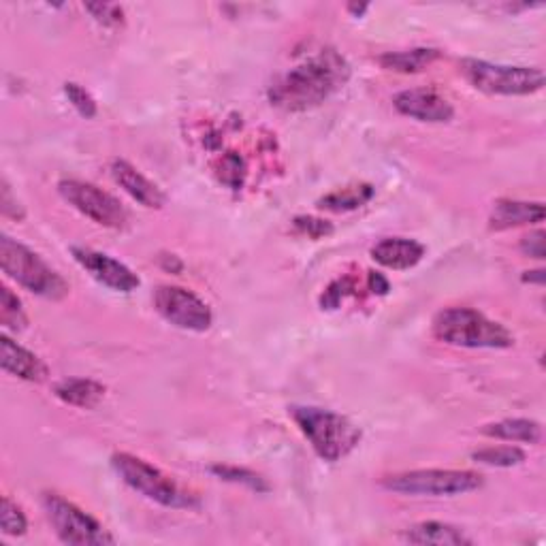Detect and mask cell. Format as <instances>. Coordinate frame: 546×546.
I'll return each mask as SVG.
<instances>
[{
    "instance_id": "1",
    "label": "cell",
    "mask_w": 546,
    "mask_h": 546,
    "mask_svg": "<svg viewBox=\"0 0 546 546\" xmlns=\"http://www.w3.org/2000/svg\"><path fill=\"white\" fill-rule=\"evenodd\" d=\"M350 79L348 60L335 50H323L297 67L288 69L269 88L273 107L284 111L312 109L344 88Z\"/></svg>"
},
{
    "instance_id": "2",
    "label": "cell",
    "mask_w": 546,
    "mask_h": 546,
    "mask_svg": "<svg viewBox=\"0 0 546 546\" xmlns=\"http://www.w3.org/2000/svg\"><path fill=\"white\" fill-rule=\"evenodd\" d=\"M288 414L310 442L314 453L329 463L342 461L361 442V429L346 416L316 406H291Z\"/></svg>"
},
{
    "instance_id": "3",
    "label": "cell",
    "mask_w": 546,
    "mask_h": 546,
    "mask_svg": "<svg viewBox=\"0 0 546 546\" xmlns=\"http://www.w3.org/2000/svg\"><path fill=\"white\" fill-rule=\"evenodd\" d=\"M433 335L448 346L459 348H491L504 350L515 346L512 335L502 323L491 320L474 308H444L431 323Z\"/></svg>"
},
{
    "instance_id": "4",
    "label": "cell",
    "mask_w": 546,
    "mask_h": 546,
    "mask_svg": "<svg viewBox=\"0 0 546 546\" xmlns=\"http://www.w3.org/2000/svg\"><path fill=\"white\" fill-rule=\"evenodd\" d=\"M111 468H114L124 485L160 506L173 510H192L201 506L197 495L182 489L171 476L154 468L146 459L131 453H116L111 457Z\"/></svg>"
},
{
    "instance_id": "5",
    "label": "cell",
    "mask_w": 546,
    "mask_h": 546,
    "mask_svg": "<svg viewBox=\"0 0 546 546\" xmlns=\"http://www.w3.org/2000/svg\"><path fill=\"white\" fill-rule=\"evenodd\" d=\"M0 267L7 273V278L43 299L60 301L71 291L67 280L56 269L47 265L37 252L15 242L9 235L0 237Z\"/></svg>"
},
{
    "instance_id": "6",
    "label": "cell",
    "mask_w": 546,
    "mask_h": 546,
    "mask_svg": "<svg viewBox=\"0 0 546 546\" xmlns=\"http://www.w3.org/2000/svg\"><path fill=\"white\" fill-rule=\"evenodd\" d=\"M380 485L399 495L453 497L478 491L485 485V478L472 470H410L384 476Z\"/></svg>"
},
{
    "instance_id": "7",
    "label": "cell",
    "mask_w": 546,
    "mask_h": 546,
    "mask_svg": "<svg viewBox=\"0 0 546 546\" xmlns=\"http://www.w3.org/2000/svg\"><path fill=\"white\" fill-rule=\"evenodd\" d=\"M461 73L476 90L487 94L529 96L544 88V73L538 67H515V64L465 58L461 62Z\"/></svg>"
},
{
    "instance_id": "8",
    "label": "cell",
    "mask_w": 546,
    "mask_h": 546,
    "mask_svg": "<svg viewBox=\"0 0 546 546\" xmlns=\"http://www.w3.org/2000/svg\"><path fill=\"white\" fill-rule=\"evenodd\" d=\"M43 510L52 523L56 536L64 544L73 546H107L114 544V536L77 504L64 500L58 493H43Z\"/></svg>"
},
{
    "instance_id": "9",
    "label": "cell",
    "mask_w": 546,
    "mask_h": 546,
    "mask_svg": "<svg viewBox=\"0 0 546 546\" xmlns=\"http://www.w3.org/2000/svg\"><path fill=\"white\" fill-rule=\"evenodd\" d=\"M58 192L64 201L94 224H101L105 229L126 227L128 212L124 210V205L103 188L82 180H62L58 184Z\"/></svg>"
},
{
    "instance_id": "10",
    "label": "cell",
    "mask_w": 546,
    "mask_h": 546,
    "mask_svg": "<svg viewBox=\"0 0 546 546\" xmlns=\"http://www.w3.org/2000/svg\"><path fill=\"white\" fill-rule=\"evenodd\" d=\"M152 299L156 312L163 316L169 325L178 329L203 333L214 323L210 305H207L199 295L188 291V288L163 284L156 288Z\"/></svg>"
},
{
    "instance_id": "11",
    "label": "cell",
    "mask_w": 546,
    "mask_h": 546,
    "mask_svg": "<svg viewBox=\"0 0 546 546\" xmlns=\"http://www.w3.org/2000/svg\"><path fill=\"white\" fill-rule=\"evenodd\" d=\"M71 254L79 267L86 269V273H90L99 284L107 286L109 291L133 293L141 286L137 273L131 267L120 263L118 259H114V256L84 246H73Z\"/></svg>"
},
{
    "instance_id": "12",
    "label": "cell",
    "mask_w": 546,
    "mask_h": 546,
    "mask_svg": "<svg viewBox=\"0 0 546 546\" xmlns=\"http://www.w3.org/2000/svg\"><path fill=\"white\" fill-rule=\"evenodd\" d=\"M393 107L401 116L429 124H442L455 116L451 101L431 88H410L399 92L393 96Z\"/></svg>"
},
{
    "instance_id": "13",
    "label": "cell",
    "mask_w": 546,
    "mask_h": 546,
    "mask_svg": "<svg viewBox=\"0 0 546 546\" xmlns=\"http://www.w3.org/2000/svg\"><path fill=\"white\" fill-rule=\"evenodd\" d=\"M109 171L114 182L126 192V195H131L139 205L148 207V210H160V207H165L167 203L165 192L160 190L154 182H150L141 171H137L131 163L116 158L111 160Z\"/></svg>"
},
{
    "instance_id": "14",
    "label": "cell",
    "mask_w": 546,
    "mask_h": 546,
    "mask_svg": "<svg viewBox=\"0 0 546 546\" xmlns=\"http://www.w3.org/2000/svg\"><path fill=\"white\" fill-rule=\"evenodd\" d=\"M0 365L7 374L22 378L26 382H45L50 372H47V365L35 355V352H30L28 348H24L22 344L13 342L9 335L0 337Z\"/></svg>"
},
{
    "instance_id": "15",
    "label": "cell",
    "mask_w": 546,
    "mask_h": 546,
    "mask_svg": "<svg viewBox=\"0 0 546 546\" xmlns=\"http://www.w3.org/2000/svg\"><path fill=\"white\" fill-rule=\"evenodd\" d=\"M425 256V246L408 237H384L372 248V259L393 271H406L419 265Z\"/></svg>"
},
{
    "instance_id": "16",
    "label": "cell",
    "mask_w": 546,
    "mask_h": 546,
    "mask_svg": "<svg viewBox=\"0 0 546 546\" xmlns=\"http://www.w3.org/2000/svg\"><path fill=\"white\" fill-rule=\"evenodd\" d=\"M544 222V205L540 201H517V199H500L493 203L489 214L491 231H508L525 224Z\"/></svg>"
},
{
    "instance_id": "17",
    "label": "cell",
    "mask_w": 546,
    "mask_h": 546,
    "mask_svg": "<svg viewBox=\"0 0 546 546\" xmlns=\"http://www.w3.org/2000/svg\"><path fill=\"white\" fill-rule=\"evenodd\" d=\"M404 540L410 544L431 546H470L474 540L461 527L442 521H421L410 525L404 532Z\"/></svg>"
},
{
    "instance_id": "18",
    "label": "cell",
    "mask_w": 546,
    "mask_h": 546,
    "mask_svg": "<svg viewBox=\"0 0 546 546\" xmlns=\"http://www.w3.org/2000/svg\"><path fill=\"white\" fill-rule=\"evenodd\" d=\"M105 393L107 389L103 387V384L90 378H64L56 382L54 387V395L62 401V404L84 408V410L99 406Z\"/></svg>"
},
{
    "instance_id": "19",
    "label": "cell",
    "mask_w": 546,
    "mask_h": 546,
    "mask_svg": "<svg viewBox=\"0 0 546 546\" xmlns=\"http://www.w3.org/2000/svg\"><path fill=\"white\" fill-rule=\"evenodd\" d=\"M480 433L487 438L506 440V442H523V444H540L542 425L532 419H504L487 423L480 427Z\"/></svg>"
},
{
    "instance_id": "20",
    "label": "cell",
    "mask_w": 546,
    "mask_h": 546,
    "mask_svg": "<svg viewBox=\"0 0 546 546\" xmlns=\"http://www.w3.org/2000/svg\"><path fill=\"white\" fill-rule=\"evenodd\" d=\"M438 58H440V52L433 50V47H416V50L382 54L378 56V64L384 71L410 75V73H421L429 69Z\"/></svg>"
},
{
    "instance_id": "21",
    "label": "cell",
    "mask_w": 546,
    "mask_h": 546,
    "mask_svg": "<svg viewBox=\"0 0 546 546\" xmlns=\"http://www.w3.org/2000/svg\"><path fill=\"white\" fill-rule=\"evenodd\" d=\"M374 199V186L372 184H352L337 188L323 199H318L320 210L327 212H352L359 210L365 203Z\"/></svg>"
},
{
    "instance_id": "22",
    "label": "cell",
    "mask_w": 546,
    "mask_h": 546,
    "mask_svg": "<svg viewBox=\"0 0 546 546\" xmlns=\"http://www.w3.org/2000/svg\"><path fill=\"white\" fill-rule=\"evenodd\" d=\"M472 459L480 465H489V468H515L527 459V455L519 446H487L474 451Z\"/></svg>"
},
{
    "instance_id": "23",
    "label": "cell",
    "mask_w": 546,
    "mask_h": 546,
    "mask_svg": "<svg viewBox=\"0 0 546 546\" xmlns=\"http://www.w3.org/2000/svg\"><path fill=\"white\" fill-rule=\"evenodd\" d=\"M210 472L220 480H227V483H233V485H244L256 493H267L271 489L261 474H256L246 468H237V465L218 463V465H212Z\"/></svg>"
},
{
    "instance_id": "24",
    "label": "cell",
    "mask_w": 546,
    "mask_h": 546,
    "mask_svg": "<svg viewBox=\"0 0 546 546\" xmlns=\"http://www.w3.org/2000/svg\"><path fill=\"white\" fill-rule=\"evenodd\" d=\"M0 323L9 331H22L28 325L22 301L7 286H0Z\"/></svg>"
},
{
    "instance_id": "25",
    "label": "cell",
    "mask_w": 546,
    "mask_h": 546,
    "mask_svg": "<svg viewBox=\"0 0 546 546\" xmlns=\"http://www.w3.org/2000/svg\"><path fill=\"white\" fill-rule=\"evenodd\" d=\"M0 529H3L5 536L20 538L26 534L28 519L24 510L15 504L11 497H3V506H0Z\"/></svg>"
},
{
    "instance_id": "26",
    "label": "cell",
    "mask_w": 546,
    "mask_h": 546,
    "mask_svg": "<svg viewBox=\"0 0 546 546\" xmlns=\"http://www.w3.org/2000/svg\"><path fill=\"white\" fill-rule=\"evenodd\" d=\"M220 182H224L227 186H231L233 190H237L239 186L244 184V178H246V165H244V158L235 154V152H229L224 154L220 158Z\"/></svg>"
},
{
    "instance_id": "27",
    "label": "cell",
    "mask_w": 546,
    "mask_h": 546,
    "mask_svg": "<svg viewBox=\"0 0 546 546\" xmlns=\"http://www.w3.org/2000/svg\"><path fill=\"white\" fill-rule=\"evenodd\" d=\"M62 90H64V96H67L69 103L75 107V111L79 116L86 118V120L96 116L99 107H96V101L92 99V94L86 88H82L75 82H67L62 86Z\"/></svg>"
},
{
    "instance_id": "28",
    "label": "cell",
    "mask_w": 546,
    "mask_h": 546,
    "mask_svg": "<svg viewBox=\"0 0 546 546\" xmlns=\"http://www.w3.org/2000/svg\"><path fill=\"white\" fill-rule=\"evenodd\" d=\"M352 291H355V282H352V278L344 276V278L333 280L325 288V293L320 295V308H323V310H337L342 305V301L348 295H352Z\"/></svg>"
},
{
    "instance_id": "29",
    "label": "cell",
    "mask_w": 546,
    "mask_h": 546,
    "mask_svg": "<svg viewBox=\"0 0 546 546\" xmlns=\"http://www.w3.org/2000/svg\"><path fill=\"white\" fill-rule=\"evenodd\" d=\"M293 231L301 237H310V239H323L333 233V224L323 218H314V216H297L293 220Z\"/></svg>"
},
{
    "instance_id": "30",
    "label": "cell",
    "mask_w": 546,
    "mask_h": 546,
    "mask_svg": "<svg viewBox=\"0 0 546 546\" xmlns=\"http://www.w3.org/2000/svg\"><path fill=\"white\" fill-rule=\"evenodd\" d=\"M86 11H90L92 18L103 26H118L124 20V11L120 5H86Z\"/></svg>"
},
{
    "instance_id": "31",
    "label": "cell",
    "mask_w": 546,
    "mask_h": 546,
    "mask_svg": "<svg viewBox=\"0 0 546 546\" xmlns=\"http://www.w3.org/2000/svg\"><path fill=\"white\" fill-rule=\"evenodd\" d=\"M544 231L538 229V231H532L529 235H525L521 239V252L525 256H532V259H538L542 261L546 256V246H544Z\"/></svg>"
},
{
    "instance_id": "32",
    "label": "cell",
    "mask_w": 546,
    "mask_h": 546,
    "mask_svg": "<svg viewBox=\"0 0 546 546\" xmlns=\"http://www.w3.org/2000/svg\"><path fill=\"white\" fill-rule=\"evenodd\" d=\"M0 210L7 218H15V220H24V210L22 205L18 203V199H13L11 186L7 184V180H3V197H0Z\"/></svg>"
},
{
    "instance_id": "33",
    "label": "cell",
    "mask_w": 546,
    "mask_h": 546,
    "mask_svg": "<svg viewBox=\"0 0 546 546\" xmlns=\"http://www.w3.org/2000/svg\"><path fill=\"white\" fill-rule=\"evenodd\" d=\"M367 282H369V291L372 293H378V295H387L389 293V280L382 276V273L378 271H369L367 276Z\"/></svg>"
},
{
    "instance_id": "34",
    "label": "cell",
    "mask_w": 546,
    "mask_h": 546,
    "mask_svg": "<svg viewBox=\"0 0 546 546\" xmlns=\"http://www.w3.org/2000/svg\"><path fill=\"white\" fill-rule=\"evenodd\" d=\"M158 261H160V267H163L165 271H171V273H180L184 269L182 259L175 254H163Z\"/></svg>"
},
{
    "instance_id": "35",
    "label": "cell",
    "mask_w": 546,
    "mask_h": 546,
    "mask_svg": "<svg viewBox=\"0 0 546 546\" xmlns=\"http://www.w3.org/2000/svg\"><path fill=\"white\" fill-rule=\"evenodd\" d=\"M529 276H525V282H534V284H544V269H534V271H527Z\"/></svg>"
},
{
    "instance_id": "36",
    "label": "cell",
    "mask_w": 546,
    "mask_h": 546,
    "mask_svg": "<svg viewBox=\"0 0 546 546\" xmlns=\"http://www.w3.org/2000/svg\"><path fill=\"white\" fill-rule=\"evenodd\" d=\"M369 9V5H348V11L355 15V18H361V15Z\"/></svg>"
}]
</instances>
